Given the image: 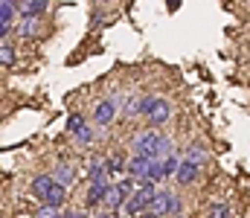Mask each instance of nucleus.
<instances>
[{"label":"nucleus","instance_id":"nucleus-8","mask_svg":"<svg viewBox=\"0 0 250 218\" xmlns=\"http://www.w3.org/2000/svg\"><path fill=\"white\" fill-rule=\"evenodd\" d=\"M108 183H90V189H87V207H99V204H105V195H108Z\"/></svg>","mask_w":250,"mask_h":218},{"label":"nucleus","instance_id":"nucleus-9","mask_svg":"<svg viewBox=\"0 0 250 218\" xmlns=\"http://www.w3.org/2000/svg\"><path fill=\"white\" fill-rule=\"evenodd\" d=\"M125 195H128V192H125L120 183H117V186H111V189H108V195H105V207H108V210H120V207L125 204Z\"/></svg>","mask_w":250,"mask_h":218},{"label":"nucleus","instance_id":"nucleus-24","mask_svg":"<svg viewBox=\"0 0 250 218\" xmlns=\"http://www.w3.org/2000/svg\"><path fill=\"white\" fill-rule=\"evenodd\" d=\"M32 29H35V18H26V23H23V35H32Z\"/></svg>","mask_w":250,"mask_h":218},{"label":"nucleus","instance_id":"nucleus-27","mask_svg":"<svg viewBox=\"0 0 250 218\" xmlns=\"http://www.w3.org/2000/svg\"><path fill=\"white\" fill-rule=\"evenodd\" d=\"M99 218H111V216H99Z\"/></svg>","mask_w":250,"mask_h":218},{"label":"nucleus","instance_id":"nucleus-15","mask_svg":"<svg viewBox=\"0 0 250 218\" xmlns=\"http://www.w3.org/2000/svg\"><path fill=\"white\" fill-rule=\"evenodd\" d=\"M184 166V160L181 157H175V154H169L166 160H163V175L166 178H172V175H178V169Z\"/></svg>","mask_w":250,"mask_h":218},{"label":"nucleus","instance_id":"nucleus-2","mask_svg":"<svg viewBox=\"0 0 250 218\" xmlns=\"http://www.w3.org/2000/svg\"><path fill=\"white\" fill-rule=\"evenodd\" d=\"M154 195H157V189H154V183H146V186H140L131 198H128V204H125V210H128V216H137L143 210H148L151 207V201H154Z\"/></svg>","mask_w":250,"mask_h":218},{"label":"nucleus","instance_id":"nucleus-3","mask_svg":"<svg viewBox=\"0 0 250 218\" xmlns=\"http://www.w3.org/2000/svg\"><path fill=\"white\" fill-rule=\"evenodd\" d=\"M128 178L140 180V186L151 183V180H148V178H151V157H143V154L131 157V160H128Z\"/></svg>","mask_w":250,"mask_h":218},{"label":"nucleus","instance_id":"nucleus-4","mask_svg":"<svg viewBox=\"0 0 250 218\" xmlns=\"http://www.w3.org/2000/svg\"><path fill=\"white\" fill-rule=\"evenodd\" d=\"M151 213H154L157 218L166 216V213H175V216H178V213H181V198H175L172 192L163 189V192L154 195V201H151Z\"/></svg>","mask_w":250,"mask_h":218},{"label":"nucleus","instance_id":"nucleus-11","mask_svg":"<svg viewBox=\"0 0 250 218\" xmlns=\"http://www.w3.org/2000/svg\"><path fill=\"white\" fill-rule=\"evenodd\" d=\"M108 163H102V160H96L93 166H90V183H108Z\"/></svg>","mask_w":250,"mask_h":218},{"label":"nucleus","instance_id":"nucleus-14","mask_svg":"<svg viewBox=\"0 0 250 218\" xmlns=\"http://www.w3.org/2000/svg\"><path fill=\"white\" fill-rule=\"evenodd\" d=\"M44 9H47V0H26V6H23V18H38Z\"/></svg>","mask_w":250,"mask_h":218},{"label":"nucleus","instance_id":"nucleus-23","mask_svg":"<svg viewBox=\"0 0 250 218\" xmlns=\"http://www.w3.org/2000/svg\"><path fill=\"white\" fill-rule=\"evenodd\" d=\"M76 140H79V143H82V145H87V143H90V128L84 125V128H82V131L76 134Z\"/></svg>","mask_w":250,"mask_h":218},{"label":"nucleus","instance_id":"nucleus-6","mask_svg":"<svg viewBox=\"0 0 250 218\" xmlns=\"http://www.w3.org/2000/svg\"><path fill=\"white\" fill-rule=\"evenodd\" d=\"M53 186H56V180H53V175H38V178L32 180V192H35V198H41L44 204H47V198H50V192H53Z\"/></svg>","mask_w":250,"mask_h":218},{"label":"nucleus","instance_id":"nucleus-18","mask_svg":"<svg viewBox=\"0 0 250 218\" xmlns=\"http://www.w3.org/2000/svg\"><path fill=\"white\" fill-rule=\"evenodd\" d=\"M64 195H67V192H64V186H62V183H56V186H53V192H50V198H47V204L59 207V204H64Z\"/></svg>","mask_w":250,"mask_h":218},{"label":"nucleus","instance_id":"nucleus-1","mask_svg":"<svg viewBox=\"0 0 250 218\" xmlns=\"http://www.w3.org/2000/svg\"><path fill=\"white\" fill-rule=\"evenodd\" d=\"M134 151L143 157H151V160H166L175 151V143L169 134H160L157 128H146L134 137Z\"/></svg>","mask_w":250,"mask_h":218},{"label":"nucleus","instance_id":"nucleus-5","mask_svg":"<svg viewBox=\"0 0 250 218\" xmlns=\"http://www.w3.org/2000/svg\"><path fill=\"white\" fill-rule=\"evenodd\" d=\"M169 117H172V105L166 102V99H157L154 102V108L148 111V122L157 128V125H163V122H169Z\"/></svg>","mask_w":250,"mask_h":218},{"label":"nucleus","instance_id":"nucleus-16","mask_svg":"<svg viewBox=\"0 0 250 218\" xmlns=\"http://www.w3.org/2000/svg\"><path fill=\"white\" fill-rule=\"evenodd\" d=\"M35 218H64V216L59 213V207H53V204H41L38 213H35Z\"/></svg>","mask_w":250,"mask_h":218},{"label":"nucleus","instance_id":"nucleus-7","mask_svg":"<svg viewBox=\"0 0 250 218\" xmlns=\"http://www.w3.org/2000/svg\"><path fill=\"white\" fill-rule=\"evenodd\" d=\"M114 114H117L114 102H111V99H105V102H99V105H96V111H93V119H96L99 125H108V122L114 119Z\"/></svg>","mask_w":250,"mask_h":218},{"label":"nucleus","instance_id":"nucleus-22","mask_svg":"<svg viewBox=\"0 0 250 218\" xmlns=\"http://www.w3.org/2000/svg\"><path fill=\"white\" fill-rule=\"evenodd\" d=\"M125 166V160H123V154H114L111 160H108V172H120Z\"/></svg>","mask_w":250,"mask_h":218},{"label":"nucleus","instance_id":"nucleus-10","mask_svg":"<svg viewBox=\"0 0 250 218\" xmlns=\"http://www.w3.org/2000/svg\"><path fill=\"white\" fill-rule=\"evenodd\" d=\"M12 18H15V6H12V0H0V29H3V35L9 32Z\"/></svg>","mask_w":250,"mask_h":218},{"label":"nucleus","instance_id":"nucleus-13","mask_svg":"<svg viewBox=\"0 0 250 218\" xmlns=\"http://www.w3.org/2000/svg\"><path fill=\"white\" fill-rule=\"evenodd\" d=\"M73 175H76V172H73V166H59V169H56V172H53V180H56V183H62V186H67V183H73Z\"/></svg>","mask_w":250,"mask_h":218},{"label":"nucleus","instance_id":"nucleus-19","mask_svg":"<svg viewBox=\"0 0 250 218\" xmlns=\"http://www.w3.org/2000/svg\"><path fill=\"white\" fill-rule=\"evenodd\" d=\"M184 160H187V163H192V166H201V160H204V151L192 145V148H189L187 154H184Z\"/></svg>","mask_w":250,"mask_h":218},{"label":"nucleus","instance_id":"nucleus-12","mask_svg":"<svg viewBox=\"0 0 250 218\" xmlns=\"http://www.w3.org/2000/svg\"><path fill=\"white\" fill-rule=\"evenodd\" d=\"M175 178H178V183L189 186V183H192V180L198 178V166H192V163H187V160H184V166L178 169V175H175Z\"/></svg>","mask_w":250,"mask_h":218},{"label":"nucleus","instance_id":"nucleus-17","mask_svg":"<svg viewBox=\"0 0 250 218\" xmlns=\"http://www.w3.org/2000/svg\"><path fill=\"white\" fill-rule=\"evenodd\" d=\"M84 125H87V122H84V119H82V117H79V114H73V117H70V119H67V131H70V134H73V137H76V134H79V131H82V128H84Z\"/></svg>","mask_w":250,"mask_h":218},{"label":"nucleus","instance_id":"nucleus-21","mask_svg":"<svg viewBox=\"0 0 250 218\" xmlns=\"http://www.w3.org/2000/svg\"><path fill=\"white\" fill-rule=\"evenodd\" d=\"M227 204H221V201H215L212 207H209V218H227Z\"/></svg>","mask_w":250,"mask_h":218},{"label":"nucleus","instance_id":"nucleus-25","mask_svg":"<svg viewBox=\"0 0 250 218\" xmlns=\"http://www.w3.org/2000/svg\"><path fill=\"white\" fill-rule=\"evenodd\" d=\"M64 218H84V216H82L79 210H70V213H67V216H64Z\"/></svg>","mask_w":250,"mask_h":218},{"label":"nucleus","instance_id":"nucleus-26","mask_svg":"<svg viewBox=\"0 0 250 218\" xmlns=\"http://www.w3.org/2000/svg\"><path fill=\"white\" fill-rule=\"evenodd\" d=\"M140 218H157V216H154V213H148V216H140Z\"/></svg>","mask_w":250,"mask_h":218},{"label":"nucleus","instance_id":"nucleus-20","mask_svg":"<svg viewBox=\"0 0 250 218\" xmlns=\"http://www.w3.org/2000/svg\"><path fill=\"white\" fill-rule=\"evenodd\" d=\"M0 61H3V67H12V64H15V53H12V47H9V44H3V47H0Z\"/></svg>","mask_w":250,"mask_h":218}]
</instances>
